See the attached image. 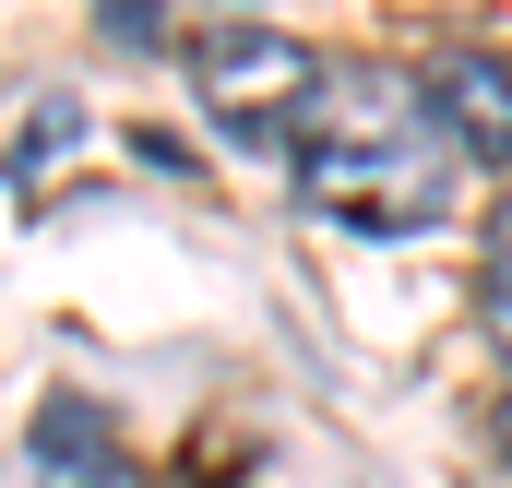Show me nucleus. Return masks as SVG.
<instances>
[{
  "label": "nucleus",
  "instance_id": "f257e3e1",
  "mask_svg": "<svg viewBox=\"0 0 512 488\" xmlns=\"http://www.w3.org/2000/svg\"><path fill=\"white\" fill-rule=\"evenodd\" d=\"M274 155H286V179H298L322 215H346V227H393V239H405V227H429V215L453 203V143L429 120V96L393 84V72L322 60L310 96L274 131Z\"/></svg>",
  "mask_w": 512,
  "mask_h": 488
},
{
  "label": "nucleus",
  "instance_id": "f03ea898",
  "mask_svg": "<svg viewBox=\"0 0 512 488\" xmlns=\"http://www.w3.org/2000/svg\"><path fill=\"white\" fill-rule=\"evenodd\" d=\"M310 72H322V60H310L298 36H274V24H203V36H191V84L215 96V120H239L251 143L286 131V108L310 96Z\"/></svg>",
  "mask_w": 512,
  "mask_h": 488
},
{
  "label": "nucleus",
  "instance_id": "7ed1b4c3",
  "mask_svg": "<svg viewBox=\"0 0 512 488\" xmlns=\"http://www.w3.org/2000/svg\"><path fill=\"white\" fill-rule=\"evenodd\" d=\"M429 120L453 143V167H512V60L501 48H453L429 72Z\"/></svg>",
  "mask_w": 512,
  "mask_h": 488
},
{
  "label": "nucleus",
  "instance_id": "20e7f679",
  "mask_svg": "<svg viewBox=\"0 0 512 488\" xmlns=\"http://www.w3.org/2000/svg\"><path fill=\"white\" fill-rule=\"evenodd\" d=\"M36 465H48V488H131V453L84 417V405H48V417H36Z\"/></svg>",
  "mask_w": 512,
  "mask_h": 488
},
{
  "label": "nucleus",
  "instance_id": "39448f33",
  "mask_svg": "<svg viewBox=\"0 0 512 488\" xmlns=\"http://www.w3.org/2000/svg\"><path fill=\"white\" fill-rule=\"evenodd\" d=\"M477 310H489V334L512 346V239L489 250V274H477Z\"/></svg>",
  "mask_w": 512,
  "mask_h": 488
},
{
  "label": "nucleus",
  "instance_id": "423d86ee",
  "mask_svg": "<svg viewBox=\"0 0 512 488\" xmlns=\"http://www.w3.org/2000/svg\"><path fill=\"white\" fill-rule=\"evenodd\" d=\"M489 429H501V453H512V393H501V417H489Z\"/></svg>",
  "mask_w": 512,
  "mask_h": 488
}]
</instances>
